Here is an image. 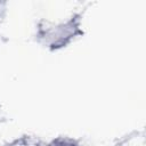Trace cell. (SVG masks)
Returning <instances> with one entry per match:
<instances>
[{
  "instance_id": "7a4b0ae2",
  "label": "cell",
  "mask_w": 146,
  "mask_h": 146,
  "mask_svg": "<svg viewBox=\"0 0 146 146\" xmlns=\"http://www.w3.org/2000/svg\"><path fill=\"white\" fill-rule=\"evenodd\" d=\"M46 146H80L79 141L70 137H56L51 139Z\"/></svg>"
},
{
  "instance_id": "6da1fadb",
  "label": "cell",
  "mask_w": 146,
  "mask_h": 146,
  "mask_svg": "<svg viewBox=\"0 0 146 146\" xmlns=\"http://www.w3.org/2000/svg\"><path fill=\"white\" fill-rule=\"evenodd\" d=\"M81 33L82 31L80 29V16L74 15L65 22L39 27L36 36L39 41L46 44L49 49L58 50L66 47L74 40V38Z\"/></svg>"
},
{
  "instance_id": "3957f363",
  "label": "cell",
  "mask_w": 146,
  "mask_h": 146,
  "mask_svg": "<svg viewBox=\"0 0 146 146\" xmlns=\"http://www.w3.org/2000/svg\"><path fill=\"white\" fill-rule=\"evenodd\" d=\"M6 2H0V18H2L5 16L6 13Z\"/></svg>"
}]
</instances>
